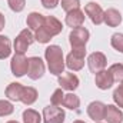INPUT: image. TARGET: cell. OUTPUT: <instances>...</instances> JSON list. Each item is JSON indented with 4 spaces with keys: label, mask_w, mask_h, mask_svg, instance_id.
I'll return each mask as SVG.
<instances>
[{
    "label": "cell",
    "mask_w": 123,
    "mask_h": 123,
    "mask_svg": "<svg viewBox=\"0 0 123 123\" xmlns=\"http://www.w3.org/2000/svg\"><path fill=\"white\" fill-rule=\"evenodd\" d=\"M64 110L59 106H46L43 109V122L44 123H63L64 122Z\"/></svg>",
    "instance_id": "cell-6"
},
{
    "label": "cell",
    "mask_w": 123,
    "mask_h": 123,
    "mask_svg": "<svg viewBox=\"0 0 123 123\" xmlns=\"http://www.w3.org/2000/svg\"><path fill=\"white\" fill-rule=\"evenodd\" d=\"M59 85L63 90L73 92L79 87V77L74 73H62L59 76Z\"/></svg>",
    "instance_id": "cell-10"
},
{
    "label": "cell",
    "mask_w": 123,
    "mask_h": 123,
    "mask_svg": "<svg viewBox=\"0 0 123 123\" xmlns=\"http://www.w3.org/2000/svg\"><path fill=\"white\" fill-rule=\"evenodd\" d=\"M63 106L70 109V110H77L80 106V99L79 96H76L74 93H67L63 97Z\"/></svg>",
    "instance_id": "cell-21"
},
{
    "label": "cell",
    "mask_w": 123,
    "mask_h": 123,
    "mask_svg": "<svg viewBox=\"0 0 123 123\" xmlns=\"http://www.w3.org/2000/svg\"><path fill=\"white\" fill-rule=\"evenodd\" d=\"M44 59L47 62L49 72L55 76H60L64 70L66 63L63 60V50L57 44H50L44 50Z\"/></svg>",
    "instance_id": "cell-1"
},
{
    "label": "cell",
    "mask_w": 123,
    "mask_h": 123,
    "mask_svg": "<svg viewBox=\"0 0 123 123\" xmlns=\"http://www.w3.org/2000/svg\"><path fill=\"white\" fill-rule=\"evenodd\" d=\"M103 23H106L109 27H117L122 23V14L116 9H107L103 16Z\"/></svg>",
    "instance_id": "cell-16"
},
{
    "label": "cell",
    "mask_w": 123,
    "mask_h": 123,
    "mask_svg": "<svg viewBox=\"0 0 123 123\" xmlns=\"http://www.w3.org/2000/svg\"><path fill=\"white\" fill-rule=\"evenodd\" d=\"M42 1V6L46 7V9H55L60 0H40Z\"/></svg>",
    "instance_id": "cell-31"
},
{
    "label": "cell",
    "mask_w": 123,
    "mask_h": 123,
    "mask_svg": "<svg viewBox=\"0 0 123 123\" xmlns=\"http://www.w3.org/2000/svg\"><path fill=\"white\" fill-rule=\"evenodd\" d=\"M85 56H86V47L72 49V52L66 57V66L73 72L82 70L85 66Z\"/></svg>",
    "instance_id": "cell-2"
},
{
    "label": "cell",
    "mask_w": 123,
    "mask_h": 123,
    "mask_svg": "<svg viewBox=\"0 0 123 123\" xmlns=\"http://www.w3.org/2000/svg\"><path fill=\"white\" fill-rule=\"evenodd\" d=\"M85 13L89 16V19L92 20L93 25L99 26L103 23V16H105V12L103 9L100 7V4L94 3V1H90L85 6Z\"/></svg>",
    "instance_id": "cell-8"
},
{
    "label": "cell",
    "mask_w": 123,
    "mask_h": 123,
    "mask_svg": "<svg viewBox=\"0 0 123 123\" xmlns=\"http://www.w3.org/2000/svg\"><path fill=\"white\" fill-rule=\"evenodd\" d=\"M43 27L49 31L52 36H57L63 30V25L59 19H56L55 16H44V23Z\"/></svg>",
    "instance_id": "cell-14"
},
{
    "label": "cell",
    "mask_w": 123,
    "mask_h": 123,
    "mask_svg": "<svg viewBox=\"0 0 123 123\" xmlns=\"http://www.w3.org/2000/svg\"><path fill=\"white\" fill-rule=\"evenodd\" d=\"M105 120H107V123H122L123 112L115 105H107L106 113H105Z\"/></svg>",
    "instance_id": "cell-15"
},
{
    "label": "cell",
    "mask_w": 123,
    "mask_h": 123,
    "mask_svg": "<svg viewBox=\"0 0 123 123\" xmlns=\"http://www.w3.org/2000/svg\"><path fill=\"white\" fill-rule=\"evenodd\" d=\"M4 25H6V20H4V16L0 13V31L4 29Z\"/></svg>",
    "instance_id": "cell-32"
},
{
    "label": "cell",
    "mask_w": 123,
    "mask_h": 123,
    "mask_svg": "<svg viewBox=\"0 0 123 123\" xmlns=\"http://www.w3.org/2000/svg\"><path fill=\"white\" fill-rule=\"evenodd\" d=\"M105 113H106V105L96 100V102H92L89 106H87V115L89 117L94 120V122H100L105 119Z\"/></svg>",
    "instance_id": "cell-13"
},
{
    "label": "cell",
    "mask_w": 123,
    "mask_h": 123,
    "mask_svg": "<svg viewBox=\"0 0 123 123\" xmlns=\"http://www.w3.org/2000/svg\"><path fill=\"white\" fill-rule=\"evenodd\" d=\"M73 123H86V122H83V120H76V122H73Z\"/></svg>",
    "instance_id": "cell-33"
},
{
    "label": "cell",
    "mask_w": 123,
    "mask_h": 123,
    "mask_svg": "<svg viewBox=\"0 0 123 123\" xmlns=\"http://www.w3.org/2000/svg\"><path fill=\"white\" fill-rule=\"evenodd\" d=\"M80 7V0H62V9L69 13L72 10H76Z\"/></svg>",
    "instance_id": "cell-27"
},
{
    "label": "cell",
    "mask_w": 123,
    "mask_h": 123,
    "mask_svg": "<svg viewBox=\"0 0 123 123\" xmlns=\"http://www.w3.org/2000/svg\"><path fill=\"white\" fill-rule=\"evenodd\" d=\"M14 112V107L10 102L7 100H0V117H4V116H9Z\"/></svg>",
    "instance_id": "cell-26"
},
{
    "label": "cell",
    "mask_w": 123,
    "mask_h": 123,
    "mask_svg": "<svg viewBox=\"0 0 123 123\" xmlns=\"http://www.w3.org/2000/svg\"><path fill=\"white\" fill-rule=\"evenodd\" d=\"M7 3H9L10 10H13L16 13L22 12L25 9V6H26V0H7Z\"/></svg>",
    "instance_id": "cell-29"
},
{
    "label": "cell",
    "mask_w": 123,
    "mask_h": 123,
    "mask_svg": "<svg viewBox=\"0 0 123 123\" xmlns=\"http://www.w3.org/2000/svg\"><path fill=\"white\" fill-rule=\"evenodd\" d=\"M26 23H27V27H29L30 30L36 31L39 27L43 26V23H44V16H43L42 13L31 12L30 14L27 16V19H26Z\"/></svg>",
    "instance_id": "cell-18"
},
{
    "label": "cell",
    "mask_w": 123,
    "mask_h": 123,
    "mask_svg": "<svg viewBox=\"0 0 123 123\" xmlns=\"http://www.w3.org/2000/svg\"><path fill=\"white\" fill-rule=\"evenodd\" d=\"M34 42V34L30 31V29H23L19 33V36L14 40V52L25 55L27 47Z\"/></svg>",
    "instance_id": "cell-4"
},
{
    "label": "cell",
    "mask_w": 123,
    "mask_h": 123,
    "mask_svg": "<svg viewBox=\"0 0 123 123\" xmlns=\"http://www.w3.org/2000/svg\"><path fill=\"white\" fill-rule=\"evenodd\" d=\"M44 63L40 57L37 56H33L29 57V67H27V76L30 77L31 80H39L40 77H43L44 74Z\"/></svg>",
    "instance_id": "cell-7"
},
{
    "label": "cell",
    "mask_w": 123,
    "mask_h": 123,
    "mask_svg": "<svg viewBox=\"0 0 123 123\" xmlns=\"http://www.w3.org/2000/svg\"><path fill=\"white\" fill-rule=\"evenodd\" d=\"M85 12H82L80 9H76V10H72L66 14V25L72 29H77V27H82L83 23H85Z\"/></svg>",
    "instance_id": "cell-11"
},
{
    "label": "cell",
    "mask_w": 123,
    "mask_h": 123,
    "mask_svg": "<svg viewBox=\"0 0 123 123\" xmlns=\"http://www.w3.org/2000/svg\"><path fill=\"white\" fill-rule=\"evenodd\" d=\"M106 64H107V59L102 52H94L87 57V66H89L90 72L94 74L99 73L100 70H105Z\"/></svg>",
    "instance_id": "cell-9"
},
{
    "label": "cell",
    "mask_w": 123,
    "mask_h": 123,
    "mask_svg": "<svg viewBox=\"0 0 123 123\" xmlns=\"http://www.w3.org/2000/svg\"><path fill=\"white\" fill-rule=\"evenodd\" d=\"M52 37H53V36L46 30L43 26L39 27V29L36 30V33H34V40H37L39 43H49V42L52 40Z\"/></svg>",
    "instance_id": "cell-24"
},
{
    "label": "cell",
    "mask_w": 123,
    "mask_h": 123,
    "mask_svg": "<svg viewBox=\"0 0 123 123\" xmlns=\"http://www.w3.org/2000/svg\"><path fill=\"white\" fill-rule=\"evenodd\" d=\"M43 117L40 116V113L33 109H27L23 112V122L25 123H40Z\"/></svg>",
    "instance_id": "cell-22"
},
{
    "label": "cell",
    "mask_w": 123,
    "mask_h": 123,
    "mask_svg": "<svg viewBox=\"0 0 123 123\" xmlns=\"http://www.w3.org/2000/svg\"><path fill=\"white\" fill-rule=\"evenodd\" d=\"M63 97H64V93H63V89H56L53 94H52V97H50V102H52V105L53 106H62L63 105Z\"/></svg>",
    "instance_id": "cell-28"
},
{
    "label": "cell",
    "mask_w": 123,
    "mask_h": 123,
    "mask_svg": "<svg viewBox=\"0 0 123 123\" xmlns=\"http://www.w3.org/2000/svg\"><path fill=\"white\" fill-rule=\"evenodd\" d=\"M7 123H19V122H16V120H9Z\"/></svg>",
    "instance_id": "cell-34"
},
{
    "label": "cell",
    "mask_w": 123,
    "mask_h": 123,
    "mask_svg": "<svg viewBox=\"0 0 123 123\" xmlns=\"http://www.w3.org/2000/svg\"><path fill=\"white\" fill-rule=\"evenodd\" d=\"M97 123H100V122H97Z\"/></svg>",
    "instance_id": "cell-36"
},
{
    "label": "cell",
    "mask_w": 123,
    "mask_h": 123,
    "mask_svg": "<svg viewBox=\"0 0 123 123\" xmlns=\"http://www.w3.org/2000/svg\"><path fill=\"white\" fill-rule=\"evenodd\" d=\"M37 90L31 86H27V87H23V92H22V97H20V102H23L26 106H30L33 105L36 100H37Z\"/></svg>",
    "instance_id": "cell-19"
},
{
    "label": "cell",
    "mask_w": 123,
    "mask_h": 123,
    "mask_svg": "<svg viewBox=\"0 0 123 123\" xmlns=\"http://www.w3.org/2000/svg\"><path fill=\"white\" fill-rule=\"evenodd\" d=\"M94 83L96 86L100 89V90H107L113 86L115 80H113V76L109 70H100L99 73H96V77H94Z\"/></svg>",
    "instance_id": "cell-12"
},
{
    "label": "cell",
    "mask_w": 123,
    "mask_h": 123,
    "mask_svg": "<svg viewBox=\"0 0 123 123\" xmlns=\"http://www.w3.org/2000/svg\"><path fill=\"white\" fill-rule=\"evenodd\" d=\"M110 44L115 50L123 53V33H115L110 39Z\"/></svg>",
    "instance_id": "cell-25"
},
{
    "label": "cell",
    "mask_w": 123,
    "mask_h": 123,
    "mask_svg": "<svg viewBox=\"0 0 123 123\" xmlns=\"http://www.w3.org/2000/svg\"><path fill=\"white\" fill-rule=\"evenodd\" d=\"M90 33L86 27H77V29H72L69 34V42L72 49H79V47H86V43L89 42Z\"/></svg>",
    "instance_id": "cell-3"
},
{
    "label": "cell",
    "mask_w": 123,
    "mask_h": 123,
    "mask_svg": "<svg viewBox=\"0 0 123 123\" xmlns=\"http://www.w3.org/2000/svg\"><path fill=\"white\" fill-rule=\"evenodd\" d=\"M27 67H29V59L22 55V53H16L12 62H10V69H12V73L16 76V77H22L27 73Z\"/></svg>",
    "instance_id": "cell-5"
},
{
    "label": "cell",
    "mask_w": 123,
    "mask_h": 123,
    "mask_svg": "<svg viewBox=\"0 0 123 123\" xmlns=\"http://www.w3.org/2000/svg\"><path fill=\"white\" fill-rule=\"evenodd\" d=\"M12 53V42L7 36L0 34V60L7 59Z\"/></svg>",
    "instance_id": "cell-20"
},
{
    "label": "cell",
    "mask_w": 123,
    "mask_h": 123,
    "mask_svg": "<svg viewBox=\"0 0 123 123\" xmlns=\"http://www.w3.org/2000/svg\"><path fill=\"white\" fill-rule=\"evenodd\" d=\"M23 85L22 83H17V82H13L10 83L7 87H6V96L7 99L13 100V102H19L20 97H22V92H23Z\"/></svg>",
    "instance_id": "cell-17"
},
{
    "label": "cell",
    "mask_w": 123,
    "mask_h": 123,
    "mask_svg": "<svg viewBox=\"0 0 123 123\" xmlns=\"http://www.w3.org/2000/svg\"><path fill=\"white\" fill-rule=\"evenodd\" d=\"M113 100L116 103L117 107H123V87L119 86L117 89H115L113 92Z\"/></svg>",
    "instance_id": "cell-30"
},
{
    "label": "cell",
    "mask_w": 123,
    "mask_h": 123,
    "mask_svg": "<svg viewBox=\"0 0 123 123\" xmlns=\"http://www.w3.org/2000/svg\"><path fill=\"white\" fill-rule=\"evenodd\" d=\"M120 86H122V87H123V82H122V85H120Z\"/></svg>",
    "instance_id": "cell-35"
},
{
    "label": "cell",
    "mask_w": 123,
    "mask_h": 123,
    "mask_svg": "<svg viewBox=\"0 0 123 123\" xmlns=\"http://www.w3.org/2000/svg\"><path fill=\"white\" fill-rule=\"evenodd\" d=\"M107 70L112 73L115 82H120V83L123 82V64L122 63H115V64H112Z\"/></svg>",
    "instance_id": "cell-23"
}]
</instances>
